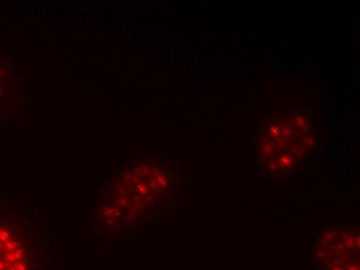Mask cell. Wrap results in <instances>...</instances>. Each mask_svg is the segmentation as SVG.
I'll use <instances>...</instances> for the list:
<instances>
[{"label": "cell", "instance_id": "cell-1", "mask_svg": "<svg viewBox=\"0 0 360 270\" xmlns=\"http://www.w3.org/2000/svg\"><path fill=\"white\" fill-rule=\"evenodd\" d=\"M172 168L157 158L129 162L101 188L94 223L107 238L126 234L166 210L174 195Z\"/></svg>", "mask_w": 360, "mask_h": 270}, {"label": "cell", "instance_id": "cell-2", "mask_svg": "<svg viewBox=\"0 0 360 270\" xmlns=\"http://www.w3.org/2000/svg\"><path fill=\"white\" fill-rule=\"evenodd\" d=\"M316 147L313 123L307 116L285 113L266 118L257 148L263 174L286 177Z\"/></svg>", "mask_w": 360, "mask_h": 270}, {"label": "cell", "instance_id": "cell-3", "mask_svg": "<svg viewBox=\"0 0 360 270\" xmlns=\"http://www.w3.org/2000/svg\"><path fill=\"white\" fill-rule=\"evenodd\" d=\"M46 262L41 228L21 213L0 207V270H44Z\"/></svg>", "mask_w": 360, "mask_h": 270}, {"label": "cell", "instance_id": "cell-4", "mask_svg": "<svg viewBox=\"0 0 360 270\" xmlns=\"http://www.w3.org/2000/svg\"><path fill=\"white\" fill-rule=\"evenodd\" d=\"M360 237L355 228H331L318 235L314 256L319 270H360Z\"/></svg>", "mask_w": 360, "mask_h": 270}, {"label": "cell", "instance_id": "cell-5", "mask_svg": "<svg viewBox=\"0 0 360 270\" xmlns=\"http://www.w3.org/2000/svg\"><path fill=\"white\" fill-rule=\"evenodd\" d=\"M15 89L14 63L8 54L0 51V113L10 107Z\"/></svg>", "mask_w": 360, "mask_h": 270}]
</instances>
